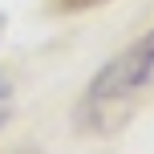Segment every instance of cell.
Segmentation results:
<instances>
[{"label":"cell","instance_id":"6da1fadb","mask_svg":"<svg viewBox=\"0 0 154 154\" xmlns=\"http://www.w3.org/2000/svg\"><path fill=\"white\" fill-rule=\"evenodd\" d=\"M154 101V29L109 57L77 101V126L89 134H114Z\"/></svg>","mask_w":154,"mask_h":154},{"label":"cell","instance_id":"277c9868","mask_svg":"<svg viewBox=\"0 0 154 154\" xmlns=\"http://www.w3.org/2000/svg\"><path fill=\"white\" fill-rule=\"evenodd\" d=\"M0 37H4V16H0Z\"/></svg>","mask_w":154,"mask_h":154},{"label":"cell","instance_id":"3957f363","mask_svg":"<svg viewBox=\"0 0 154 154\" xmlns=\"http://www.w3.org/2000/svg\"><path fill=\"white\" fill-rule=\"evenodd\" d=\"M65 8H89V4H97V0H61Z\"/></svg>","mask_w":154,"mask_h":154},{"label":"cell","instance_id":"7a4b0ae2","mask_svg":"<svg viewBox=\"0 0 154 154\" xmlns=\"http://www.w3.org/2000/svg\"><path fill=\"white\" fill-rule=\"evenodd\" d=\"M8 114H12V85L0 77V126L8 122Z\"/></svg>","mask_w":154,"mask_h":154}]
</instances>
